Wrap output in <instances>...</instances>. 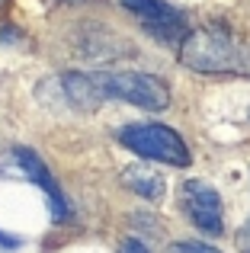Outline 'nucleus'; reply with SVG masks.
Masks as SVG:
<instances>
[{
  "mask_svg": "<svg viewBox=\"0 0 250 253\" xmlns=\"http://www.w3.org/2000/svg\"><path fill=\"white\" fill-rule=\"evenodd\" d=\"M180 61L199 74H250V48L225 29H196L183 39Z\"/></svg>",
  "mask_w": 250,
  "mask_h": 253,
  "instance_id": "f257e3e1",
  "label": "nucleus"
},
{
  "mask_svg": "<svg viewBox=\"0 0 250 253\" xmlns=\"http://www.w3.org/2000/svg\"><path fill=\"white\" fill-rule=\"evenodd\" d=\"M119 141L144 161L170 164V167H189V161H193L186 141L170 125H157V122L125 125V128H119Z\"/></svg>",
  "mask_w": 250,
  "mask_h": 253,
  "instance_id": "f03ea898",
  "label": "nucleus"
},
{
  "mask_svg": "<svg viewBox=\"0 0 250 253\" xmlns=\"http://www.w3.org/2000/svg\"><path fill=\"white\" fill-rule=\"evenodd\" d=\"M93 77H96L103 99L113 96V99H122V103H131L148 112H164L170 106V86L154 74L125 71V74H93Z\"/></svg>",
  "mask_w": 250,
  "mask_h": 253,
  "instance_id": "7ed1b4c3",
  "label": "nucleus"
},
{
  "mask_svg": "<svg viewBox=\"0 0 250 253\" xmlns=\"http://www.w3.org/2000/svg\"><path fill=\"white\" fill-rule=\"evenodd\" d=\"M183 209L189 221L206 234H221L225 231V215H221V196L202 179H186L183 183Z\"/></svg>",
  "mask_w": 250,
  "mask_h": 253,
  "instance_id": "20e7f679",
  "label": "nucleus"
},
{
  "mask_svg": "<svg viewBox=\"0 0 250 253\" xmlns=\"http://www.w3.org/2000/svg\"><path fill=\"white\" fill-rule=\"evenodd\" d=\"M135 16H141L144 29L151 36L164 39V42H173V39H183L186 36V23H183V13L173 10L170 3L164 0H122Z\"/></svg>",
  "mask_w": 250,
  "mask_h": 253,
  "instance_id": "39448f33",
  "label": "nucleus"
},
{
  "mask_svg": "<svg viewBox=\"0 0 250 253\" xmlns=\"http://www.w3.org/2000/svg\"><path fill=\"white\" fill-rule=\"evenodd\" d=\"M13 154H16L19 170L45 192V199H48V205H51V218H55V221H68V199H64L58 179L51 176V170L45 167V161L36 154V151H29V148H16Z\"/></svg>",
  "mask_w": 250,
  "mask_h": 253,
  "instance_id": "423d86ee",
  "label": "nucleus"
},
{
  "mask_svg": "<svg viewBox=\"0 0 250 253\" xmlns=\"http://www.w3.org/2000/svg\"><path fill=\"white\" fill-rule=\"evenodd\" d=\"M122 183L128 186L131 192H138V196L151 199V202H157V199H164V176L157 170L144 167V164H135V167H125L122 170Z\"/></svg>",
  "mask_w": 250,
  "mask_h": 253,
  "instance_id": "0eeeda50",
  "label": "nucleus"
},
{
  "mask_svg": "<svg viewBox=\"0 0 250 253\" xmlns=\"http://www.w3.org/2000/svg\"><path fill=\"white\" fill-rule=\"evenodd\" d=\"M167 253H221L208 244H199V241H180V244H170Z\"/></svg>",
  "mask_w": 250,
  "mask_h": 253,
  "instance_id": "6e6552de",
  "label": "nucleus"
},
{
  "mask_svg": "<svg viewBox=\"0 0 250 253\" xmlns=\"http://www.w3.org/2000/svg\"><path fill=\"white\" fill-rule=\"evenodd\" d=\"M119 253H148V247H144L141 241H135V237H128V241H122Z\"/></svg>",
  "mask_w": 250,
  "mask_h": 253,
  "instance_id": "1a4fd4ad",
  "label": "nucleus"
},
{
  "mask_svg": "<svg viewBox=\"0 0 250 253\" xmlns=\"http://www.w3.org/2000/svg\"><path fill=\"white\" fill-rule=\"evenodd\" d=\"M238 250L241 253H250V221L241 228V234H238Z\"/></svg>",
  "mask_w": 250,
  "mask_h": 253,
  "instance_id": "9d476101",
  "label": "nucleus"
},
{
  "mask_svg": "<svg viewBox=\"0 0 250 253\" xmlns=\"http://www.w3.org/2000/svg\"><path fill=\"white\" fill-rule=\"evenodd\" d=\"M13 244H16V241H10L6 234H0V247H13Z\"/></svg>",
  "mask_w": 250,
  "mask_h": 253,
  "instance_id": "9b49d317",
  "label": "nucleus"
}]
</instances>
